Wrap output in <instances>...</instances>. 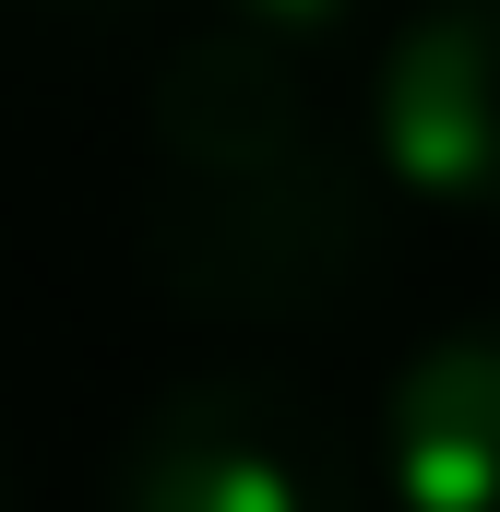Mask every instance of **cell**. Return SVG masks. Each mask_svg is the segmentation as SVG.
I'll return each instance as SVG.
<instances>
[{
	"instance_id": "cell-2",
	"label": "cell",
	"mask_w": 500,
	"mask_h": 512,
	"mask_svg": "<svg viewBox=\"0 0 500 512\" xmlns=\"http://www.w3.org/2000/svg\"><path fill=\"white\" fill-rule=\"evenodd\" d=\"M96 512H358V465L286 370H179L131 405Z\"/></svg>"
},
{
	"instance_id": "cell-3",
	"label": "cell",
	"mask_w": 500,
	"mask_h": 512,
	"mask_svg": "<svg viewBox=\"0 0 500 512\" xmlns=\"http://www.w3.org/2000/svg\"><path fill=\"white\" fill-rule=\"evenodd\" d=\"M370 143L417 203L500 215V0H417L393 24Z\"/></svg>"
},
{
	"instance_id": "cell-6",
	"label": "cell",
	"mask_w": 500,
	"mask_h": 512,
	"mask_svg": "<svg viewBox=\"0 0 500 512\" xmlns=\"http://www.w3.org/2000/svg\"><path fill=\"white\" fill-rule=\"evenodd\" d=\"M370 0H215V24L227 36H262V48H286V60H310L322 36H346Z\"/></svg>"
},
{
	"instance_id": "cell-1",
	"label": "cell",
	"mask_w": 500,
	"mask_h": 512,
	"mask_svg": "<svg viewBox=\"0 0 500 512\" xmlns=\"http://www.w3.org/2000/svg\"><path fill=\"white\" fill-rule=\"evenodd\" d=\"M381 251V203L346 143L203 167L143 191V274L203 322H334Z\"/></svg>"
},
{
	"instance_id": "cell-4",
	"label": "cell",
	"mask_w": 500,
	"mask_h": 512,
	"mask_svg": "<svg viewBox=\"0 0 500 512\" xmlns=\"http://www.w3.org/2000/svg\"><path fill=\"white\" fill-rule=\"evenodd\" d=\"M143 131H155V167H167V179L334 143V131H322V96H310V60H286V48H262V36H227V24H203V36H179V48L155 60Z\"/></svg>"
},
{
	"instance_id": "cell-7",
	"label": "cell",
	"mask_w": 500,
	"mask_h": 512,
	"mask_svg": "<svg viewBox=\"0 0 500 512\" xmlns=\"http://www.w3.org/2000/svg\"><path fill=\"white\" fill-rule=\"evenodd\" d=\"M36 12H60V24H131L143 0H36Z\"/></svg>"
},
{
	"instance_id": "cell-8",
	"label": "cell",
	"mask_w": 500,
	"mask_h": 512,
	"mask_svg": "<svg viewBox=\"0 0 500 512\" xmlns=\"http://www.w3.org/2000/svg\"><path fill=\"white\" fill-rule=\"evenodd\" d=\"M0 512H12V465H0Z\"/></svg>"
},
{
	"instance_id": "cell-5",
	"label": "cell",
	"mask_w": 500,
	"mask_h": 512,
	"mask_svg": "<svg viewBox=\"0 0 500 512\" xmlns=\"http://www.w3.org/2000/svg\"><path fill=\"white\" fill-rule=\"evenodd\" d=\"M393 512H500V310L429 334L381 405Z\"/></svg>"
}]
</instances>
